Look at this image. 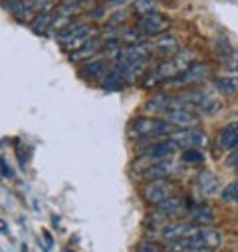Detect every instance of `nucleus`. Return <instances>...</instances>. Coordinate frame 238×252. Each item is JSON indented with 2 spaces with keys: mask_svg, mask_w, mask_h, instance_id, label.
<instances>
[{
  "mask_svg": "<svg viewBox=\"0 0 238 252\" xmlns=\"http://www.w3.org/2000/svg\"><path fill=\"white\" fill-rule=\"evenodd\" d=\"M56 38L62 42L64 48L70 50V54H72V52L80 50L82 46H86L89 40L95 38V28L91 24H86V22H74L66 30L58 32Z\"/></svg>",
  "mask_w": 238,
  "mask_h": 252,
  "instance_id": "f257e3e1",
  "label": "nucleus"
},
{
  "mask_svg": "<svg viewBox=\"0 0 238 252\" xmlns=\"http://www.w3.org/2000/svg\"><path fill=\"white\" fill-rule=\"evenodd\" d=\"M129 131L139 139H151V137L167 135L171 131V123L159 117H137L129 123Z\"/></svg>",
  "mask_w": 238,
  "mask_h": 252,
  "instance_id": "f03ea898",
  "label": "nucleus"
},
{
  "mask_svg": "<svg viewBox=\"0 0 238 252\" xmlns=\"http://www.w3.org/2000/svg\"><path fill=\"white\" fill-rule=\"evenodd\" d=\"M175 191H173V183H169L167 179H153V181H147L141 189V197L147 205H161L163 201H167L169 197H173Z\"/></svg>",
  "mask_w": 238,
  "mask_h": 252,
  "instance_id": "7ed1b4c3",
  "label": "nucleus"
},
{
  "mask_svg": "<svg viewBox=\"0 0 238 252\" xmlns=\"http://www.w3.org/2000/svg\"><path fill=\"white\" fill-rule=\"evenodd\" d=\"M181 101H183V105L189 109V107H195V109H199V111H203V113H216L218 109H220V101L214 97V95H210V94H207V92H183L181 95Z\"/></svg>",
  "mask_w": 238,
  "mask_h": 252,
  "instance_id": "20e7f679",
  "label": "nucleus"
},
{
  "mask_svg": "<svg viewBox=\"0 0 238 252\" xmlns=\"http://www.w3.org/2000/svg\"><path fill=\"white\" fill-rule=\"evenodd\" d=\"M147 60H149V48L143 42H139V44L121 46L113 62L121 66H143Z\"/></svg>",
  "mask_w": 238,
  "mask_h": 252,
  "instance_id": "39448f33",
  "label": "nucleus"
},
{
  "mask_svg": "<svg viewBox=\"0 0 238 252\" xmlns=\"http://www.w3.org/2000/svg\"><path fill=\"white\" fill-rule=\"evenodd\" d=\"M177 151H178V145L169 137V139H165V141H155V143L147 145V147L141 151V159H143V161H151V163L169 161Z\"/></svg>",
  "mask_w": 238,
  "mask_h": 252,
  "instance_id": "423d86ee",
  "label": "nucleus"
},
{
  "mask_svg": "<svg viewBox=\"0 0 238 252\" xmlns=\"http://www.w3.org/2000/svg\"><path fill=\"white\" fill-rule=\"evenodd\" d=\"M197 230H199V226L191 224V222H165L157 228V236H161L165 242H173V240L191 238Z\"/></svg>",
  "mask_w": 238,
  "mask_h": 252,
  "instance_id": "0eeeda50",
  "label": "nucleus"
},
{
  "mask_svg": "<svg viewBox=\"0 0 238 252\" xmlns=\"http://www.w3.org/2000/svg\"><path fill=\"white\" fill-rule=\"evenodd\" d=\"M171 139L178 145V147H185V149H201L207 145L208 137L199 129V127H193V129H178L175 133H171Z\"/></svg>",
  "mask_w": 238,
  "mask_h": 252,
  "instance_id": "6e6552de",
  "label": "nucleus"
},
{
  "mask_svg": "<svg viewBox=\"0 0 238 252\" xmlns=\"http://www.w3.org/2000/svg\"><path fill=\"white\" fill-rule=\"evenodd\" d=\"M163 119L169 121L173 127H177V129H193V127H197V125H199V117L191 109H187V107L171 109V111L163 113Z\"/></svg>",
  "mask_w": 238,
  "mask_h": 252,
  "instance_id": "1a4fd4ad",
  "label": "nucleus"
},
{
  "mask_svg": "<svg viewBox=\"0 0 238 252\" xmlns=\"http://www.w3.org/2000/svg\"><path fill=\"white\" fill-rule=\"evenodd\" d=\"M189 246L191 248H201V250H212L216 246H220L222 242V234L218 230H212V228H201L191 236L187 238Z\"/></svg>",
  "mask_w": 238,
  "mask_h": 252,
  "instance_id": "9d476101",
  "label": "nucleus"
},
{
  "mask_svg": "<svg viewBox=\"0 0 238 252\" xmlns=\"http://www.w3.org/2000/svg\"><path fill=\"white\" fill-rule=\"evenodd\" d=\"M210 74V70H208V66L207 64H203V62H195V64L189 68V70H185L181 76H177V78H173V80H169L167 82V86H175V88H181V86H189V84H197V82H201V80H205L207 76Z\"/></svg>",
  "mask_w": 238,
  "mask_h": 252,
  "instance_id": "9b49d317",
  "label": "nucleus"
},
{
  "mask_svg": "<svg viewBox=\"0 0 238 252\" xmlns=\"http://www.w3.org/2000/svg\"><path fill=\"white\" fill-rule=\"evenodd\" d=\"M169 18H165L163 14L155 12V14H149V16H143L137 20V28L145 34V36H163L167 34L169 30Z\"/></svg>",
  "mask_w": 238,
  "mask_h": 252,
  "instance_id": "f8f14e48",
  "label": "nucleus"
},
{
  "mask_svg": "<svg viewBox=\"0 0 238 252\" xmlns=\"http://www.w3.org/2000/svg\"><path fill=\"white\" fill-rule=\"evenodd\" d=\"M151 50H153L157 56H163V58L167 60V58H173L175 54L181 52V42H178V38L173 36V34H163V36H159V38L151 44Z\"/></svg>",
  "mask_w": 238,
  "mask_h": 252,
  "instance_id": "ddd939ff",
  "label": "nucleus"
},
{
  "mask_svg": "<svg viewBox=\"0 0 238 252\" xmlns=\"http://www.w3.org/2000/svg\"><path fill=\"white\" fill-rule=\"evenodd\" d=\"M177 107H185L181 97H173V95H153L151 99L145 101V109L149 111H157V113H167L171 109H177Z\"/></svg>",
  "mask_w": 238,
  "mask_h": 252,
  "instance_id": "4468645a",
  "label": "nucleus"
},
{
  "mask_svg": "<svg viewBox=\"0 0 238 252\" xmlns=\"http://www.w3.org/2000/svg\"><path fill=\"white\" fill-rule=\"evenodd\" d=\"M111 60H93V62H88V64L80 70V76L86 78V80H105L107 74L111 72Z\"/></svg>",
  "mask_w": 238,
  "mask_h": 252,
  "instance_id": "2eb2a0df",
  "label": "nucleus"
},
{
  "mask_svg": "<svg viewBox=\"0 0 238 252\" xmlns=\"http://www.w3.org/2000/svg\"><path fill=\"white\" fill-rule=\"evenodd\" d=\"M218 145L222 149H236L238 147V121H230L218 131Z\"/></svg>",
  "mask_w": 238,
  "mask_h": 252,
  "instance_id": "dca6fc26",
  "label": "nucleus"
},
{
  "mask_svg": "<svg viewBox=\"0 0 238 252\" xmlns=\"http://www.w3.org/2000/svg\"><path fill=\"white\" fill-rule=\"evenodd\" d=\"M99 50H101V42H99V38H93V40H89L86 46H82L80 50L72 52V54H70V60H72V62H86V60L93 58Z\"/></svg>",
  "mask_w": 238,
  "mask_h": 252,
  "instance_id": "f3484780",
  "label": "nucleus"
},
{
  "mask_svg": "<svg viewBox=\"0 0 238 252\" xmlns=\"http://www.w3.org/2000/svg\"><path fill=\"white\" fill-rule=\"evenodd\" d=\"M10 12H12V14H14V18H16V20H20V22H32L30 18L38 14V12H36V8H34V4L30 2V0H18L16 4H12V6H10Z\"/></svg>",
  "mask_w": 238,
  "mask_h": 252,
  "instance_id": "a211bd4d",
  "label": "nucleus"
},
{
  "mask_svg": "<svg viewBox=\"0 0 238 252\" xmlns=\"http://www.w3.org/2000/svg\"><path fill=\"white\" fill-rule=\"evenodd\" d=\"M52 22H54V14L52 12H38L32 22H30V28L32 32L36 34H44L46 30H52Z\"/></svg>",
  "mask_w": 238,
  "mask_h": 252,
  "instance_id": "6ab92c4d",
  "label": "nucleus"
},
{
  "mask_svg": "<svg viewBox=\"0 0 238 252\" xmlns=\"http://www.w3.org/2000/svg\"><path fill=\"white\" fill-rule=\"evenodd\" d=\"M191 220L199 226V224H210L212 220H214V213L208 209V207H195L193 211H191Z\"/></svg>",
  "mask_w": 238,
  "mask_h": 252,
  "instance_id": "aec40b11",
  "label": "nucleus"
},
{
  "mask_svg": "<svg viewBox=\"0 0 238 252\" xmlns=\"http://www.w3.org/2000/svg\"><path fill=\"white\" fill-rule=\"evenodd\" d=\"M199 185H201V189L205 193H208V195H214V193H218L220 191V185H218V179L212 175V173H208V171H205L201 177H199Z\"/></svg>",
  "mask_w": 238,
  "mask_h": 252,
  "instance_id": "412c9836",
  "label": "nucleus"
},
{
  "mask_svg": "<svg viewBox=\"0 0 238 252\" xmlns=\"http://www.w3.org/2000/svg\"><path fill=\"white\" fill-rule=\"evenodd\" d=\"M183 205H185V201H183L181 197L173 195V197H169L167 201H163L161 205H157V211L163 213V215H173V213H177V211H181Z\"/></svg>",
  "mask_w": 238,
  "mask_h": 252,
  "instance_id": "4be33fe9",
  "label": "nucleus"
},
{
  "mask_svg": "<svg viewBox=\"0 0 238 252\" xmlns=\"http://www.w3.org/2000/svg\"><path fill=\"white\" fill-rule=\"evenodd\" d=\"M133 12L139 18L155 14L157 12V0H135V2H133Z\"/></svg>",
  "mask_w": 238,
  "mask_h": 252,
  "instance_id": "5701e85b",
  "label": "nucleus"
},
{
  "mask_svg": "<svg viewBox=\"0 0 238 252\" xmlns=\"http://www.w3.org/2000/svg\"><path fill=\"white\" fill-rule=\"evenodd\" d=\"M214 88L220 92V94H234L238 90V80L236 78H228V76H220L214 80Z\"/></svg>",
  "mask_w": 238,
  "mask_h": 252,
  "instance_id": "b1692460",
  "label": "nucleus"
},
{
  "mask_svg": "<svg viewBox=\"0 0 238 252\" xmlns=\"http://www.w3.org/2000/svg\"><path fill=\"white\" fill-rule=\"evenodd\" d=\"M222 199L226 201V203H236L238 205V179L234 181V183H230V185H226L224 189H222Z\"/></svg>",
  "mask_w": 238,
  "mask_h": 252,
  "instance_id": "393cba45",
  "label": "nucleus"
},
{
  "mask_svg": "<svg viewBox=\"0 0 238 252\" xmlns=\"http://www.w3.org/2000/svg\"><path fill=\"white\" fill-rule=\"evenodd\" d=\"M203 159H205V155L201 149H185L183 151V161H187V163H201Z\"/></svg>",
  "mask_w": 238,
  "mask_h": 252,
  "instance_id": "a878e982",
  "label": "nucleus"
},
{
  "mask_svg": "<svg viewBox=\"0 0 238 252\" xmlns=\"http://www.w3.org/2000/svg\"><path fill=\"white\" fill-rule=\"evenodd\" d=\"M137 252H161L159 246H155L153 242H141L137 246Z\"/></svg>",
  "mask_w": 238,
  "mask_h": 252,
  "instance_id": "bb28decb",
  "label": "nucleus"
},
{
  "mask_svg": "<svg viewBox=\"0 0 238 252\" xmlns=\"http://www.w3.org/2000/svg\"><path fill=\"white\" fill-rule=\"evenodd\" d=\"M226 165L232 167L234 171H238V151H232V153H230V157L226 159Z\"/></svg>",
  "mask_w": 238,
  "mask_h": 252,
  "instance_id": "cd10ccee",
  "label": "nucleus"
},
{
  "mask_svg": "<svg viewBox=\"0 0 238 252\" xmlns=\"http://www.w3.org/2000/svg\"><path fill=\"white\" fill-rule=\"evenodd\" d=\"M0 163H2V177L4 179H12V169H10V165H6V159H2Z\"/></svg>",
  "mask_w": 238,
  "mask_h": 252,
  "instance_id": "c85d7f7f",
  "label": "nucleus"
},
{
  "mask_svg": "<svg viewBox=\"0 0 238 252\" xmlns=\"http://www.w3.org/2000/svg\"><path fill=\"white\" fill-rule=\"evenodd\" d=\"M107 2H109V4H113V6H119V4H125L127 0H107Z\"/></svg>",
  "mask_w": 238,
  "mask_h": 252,
  "instance_id": "c756f323",
  "label": "nucleus"
},
{
  "mask_svg": "<svg viewBox=\"0 0 238 252\" xmlns=\"http://www.w3.org/2000/svg\"><path fill=\"white\" fill-rule=\"evenodd\" d=\"M2 2H4V6H8V8H10L12 4H16V2H18V0H2Z\"/></svg>",
  "mask_w": 238,
  "mask_h": 252,
  "instance_id": "7c9ffc66",
  "label": "nucleus"
},
{
  "mask_svg": "<svg viewBox=\"0 0 238 252\" xmlns=\"http://www.w3.org/2000/svg\"><path fill=\"white\" fill-rule=\"evenodd\" d=\"M187 252H210V250H201V248H191V250H187Z\"/></svg>",
  "mask_w": 238,
  "mask_h": 252,
  "instance_id": "2f4dec72",
  "label": "nucleus"
},
{
  "mask_svg": "<svg viewBox=\"0 0 238 252\" xmlns=\"http://www.w3.org/2000/svg\"><path fill=\"white\" fill-rule=\"evenodd\" d=\"M232 151H238V147H236V149H232Z\"/></svg>",
  "mask_w": 238,
  "mask_h": 252,
  "instance_id": "473e14b6",
  "label": "nucleus"
}]
</instances>
